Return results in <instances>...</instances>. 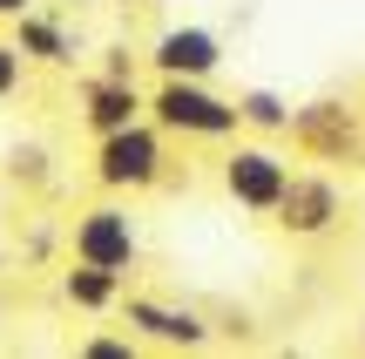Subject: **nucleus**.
<instances>
[{"instance_id":"5","label":"nucleus","mask_w":365,"mask_h":359,"mask_svg":"<svg viewBox=\"0 0 365 359\" xmlns=\"http://www.w3.org/2000/svg\"><path fill=\"white\" fill-rule=\"evenodd\" d=\"M291 143L312 163H359L365 156V122L345 95H312V102H291Z\"/></svg>"},{"instance_id":"18","label":"nucleus","mask_w":365,"mask_h":359,"mask_svg":"<svg viewBox=\"0 0 365 359\" xmlns=\"http://www.w3.org/2000/svg\"><path fill=\"white\" fill-rule=\"evenodd\" d=\"M359 339H365V333H359Z\"/></svg>"},{"instance_id":"11","label":"nucleus","mask_w":365,"mask_h":359,"mask_svg":"<svg viewBox=\"0 0 365 359\" xmlns=\"http://www.w3.org/2000/svg\"><path fill=\"white\" fill-rule=\"evenodd\" d=\"M122 285H129L122 271L81 265V258H75V265L61 271V298H68L75 312H115V305H122Z\"/></svg>"},{"instance_id":"4","label":"nucleus","mask_w":365,"mask_h":359,"mask_svg":"<svg viewBox=\"0 0 365 359\" xmlns=\"http://www.w3.org/2000/svg\"><path fill=\"white\" fill-rule=\"evenodd\" d=\"M68 251H75L81 265H102V271H122V278H129V271L143 265V224H135L129 203L102 197V203H88V211H75Z\"/></svg>"},{"instance_id":"16","label":"nucleus","mask_w":365,"mask_h":359,"mask_svg":"<svg viewBox=\"0 0 365 359\" xmlns=\"http://www.w3.org/2000/svg\"><path fill=\"white\" fill-rule=\"evenodd\" d=\"M102 75H135V54L129 48H108V68H102Z\"/></svg>"},{"instance_id":"10","label":"nucleus","mask_w":365,"mask_h":359,"mask_svg":"<svg viewBox=\"0 0 365 359\" xmlns=\"http://www.w3.org/2000/svg\"><path fill=\"white\" fill-rule=\"evenodd\" d=\"M7 27H14V48L27 54V68H68L75 61V27H68L61 14H48L41 0L27 14H14Z\"/></svg>"},{"instance_id":"17","label":"nucleus","mask_w":365,"mask_h":359,"mask_svg":"<svg viewBox=\"0 0 365 359\" xmlns=\"http://www.w3.org/2000/svg\"><path fill=\"white\" fill-rule=\"evenodd\" d=\"M34 0H0V21H14V14H27Z\"/></svg>"},{"instance_id":"9","label":"nucleus","mask_w":365,"mask_h":359,"mask_svg":"<svg viewBox=\"0 0 365 359\" xmlns=\"http://www.w3.org/2000/svg\"><path fill=\"white\" fill-rule=\"evenodd\" d=\"M135 116H149V95L135 89V75H88L81 81V129L88 136H108Z\"/></svg>"},{"instance_id":"8","label":"nucleus","mask_w":365,"mask_h":359,"mask_svg":"<svg viewBox=\"0 0 365 359\" xmlns=\"http://www.w3.org/2000/svg\"><path fill=\"white\" fill-rule=\"evenodd\" d=\"M156 75H190V81H217V68L230 61L223 54V34L217 27H203V21H176V27H163L156 41H149V54H143Z\"/></svg>"},{"instance_id":"12","label":"nucleus","mask_w":365,"mask_h":359,"mask_svg":"<svg viewBox=\"0 0 365 359\" xmlns=\"http://www.w3.org/2000/svg\"><path fill=\"white\" fill-rule=\"evenodd\" d=\"M237 122H244V136H291V95L277 89H237Z\"/></svg>"},{"instance_id":"6","label":"nucleus","mask_w":365,"mask_h":359,"mask_svg":"<svg viewBox=\"0 0 365 359\" xmlns=\"http://www.w3.org/2000/svg\"><path fill=\"white\" fill-rule=\"evenodd\" d=\"M339 217H345L339 176H331V170H291V183H284V197H277L271 224L284 231V238H298V244H318V238L339 231Z\"/></svg>"},{"instance_id":"14","label":"nucleus","mask_w":365,"mask_h":359,"mask_svg":"<svg viewBox=\"0 0 365 359\" xmlns=\"http://www.w3.org/2000/svg\"><path fill=\"white\" fill-rule=\"evenodd\" d=\"M27 89V54L14 48V34L0 41V102H14V95Z\"/></svg>"},{"instance_id":"3","label":"nucleus","mask_w":365,"mask_h":359,"mask_svg":"<svg viewBox=\"0 0 365 359\" xmlns=\"http://www.w3.org/2000/svg\"><path fill=\"white\" fill-rule=\"evenodd\" d=\"M217 183H223V197H230L237 211L271 217L277 197H284V183H291V163H284V149H277L271 136H250V143L230 136V149H223V163H217Z\"/></svg>"},{"instance_id":"1","label":"nucleus","mask_w":365,"mask_h":359,"mask_svg":"<svg viewBox=\"0 0 365 359\" xmlns=\"http://www.w3.org/2000/svg\"><path fill=\"white\" fill-rule=\"evenodd\" d=\"M149 122H156L163 136H182V143H230V136H244L237 95H217L210 81H190V75H156V89H149Z\"/></svg>"},{"instance_id":"13","label":"nucleus","mask_w":365,"mask_h":359,"mask_svg":"<svg viewBox=\"0 0 365 359\" xmlns=\"http://www.w3.org/2000/svg\"><path fill=\"white\" fill-rule=\"evenodd\" d=\"M7 176H14V183H48V149H41V143H21L7 156Z\"/></svg>"},{"instance_id":"15","label":"nucleus","mask_w":365,"mask_h":359,"mask_svg":"<svg viewBox=\"0 0 365 359\" xmlns=\"http://www.w3.org/2000/svg\"><path fill=\"white\" fill-rule=\"evenodd\" d=\"M135 346H143V339H122V333H88L81 339V359H135Z\"/></svg>"},{"instance_id":"7","label":"nucleus","mask_w":365,"mask_h":359,"mask_svg":"<svg viewBox=\"0 0 365 359\" xmlns=\"http://www.w3.org/2000/svg\"><path fill=\"white\" fill-rule=\"evenodd\" d=\"M122 319L143 346H163V353H203L210 346V319L196 305H176V298H122Z\"/></svg>"},{"instance_id":"2","label":"nucleus","mask_w":365,"mask_h":359,"mask_svg":"<svg viewBox=\"0 0 365 359\" xmlns=\"http://www.w3.org/2000/svg\"><path fill=\"white\" fill-rule=\"evenodd\" d=\"M163 176H170V136H163L149 116L95 136V183H102L108 197H143V190H156Z\"/></svg>"}]
</instances>
